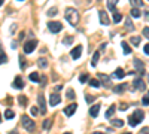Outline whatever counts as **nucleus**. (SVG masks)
Listing matches in <instances>:
<instances>
[{
  "label": "nucleus",
  "mask_w": 149,
  "mask_h": 134,
  "mask_svg": "<svg viewBox=\"0 0 149 134\" xmlns=\"http://www.w3.org/2000/svg\"><path fill=\"white\" fill-rule=\"evenodd\" d=\"M12 88H15V90H22L24 88V81L21 76H17L14 79V82H12Z\"/></svg>",
  "instance_id": "nucleus-13"
},
{
  "label": "nucleus",
  "mask_w": 149,
  "mask_h": 134,
  "mask_svg": "<svg viewBox=\"0 0 149 134\" xmlns=\"http://www.w3.org/2000/svg\"><path fill=\"white\" fill-rule=\"evenodd\" d=\"M36 46H37V40H30V42H26V43H24V52H26V54H31L34 49H36Z\"/></svg>",
  "instance_id": "nucleus-6"
},
{
  "label": "nucleus",
  "mask_w": 149,
  "mask_h": 134,
  "mask_svg": "<svg viewBox=\"0 0 149 134\" xmlns=\"http://www.w3.org/2000/svg\"><path fill=\"white\" fill-rule=\"evenodd\" d=\"M142 104H143V106H148V104H149V95H148V94H145V95H143V99H142Z\"/></svg>",
  "instance_id": "nucleus-40"
},
{
  "label": "nucleus",
  "mask_w": 149,
  "mask_h": 134,
  "mask_svg": "<svg viewBox=\"0 0 149 134\" xmlns=\"http://www.w3.org/2000/svg\"><path fill=\"white\" fill-rule=\"evenodd\" d=\"M143 118H145V113H143V110H134V113L128 118V124H130V127H136V125H139L142 121H143Z\"/></svg>",
  "instance_id": "nucleus-2"
},
{
  "label": "nucleus",
  "mask_w": 149,
  "mask_h": 134,
  "mask_svg": "<svg viewBox=\"0 0 149 134\" xmlns=\"http://www.w3.org/2000/svg\"><path fill=\"white\" fill-rule=\"evenodd\" d=\"M76 109H78V104H76V103H72V104H69V106L64 109V115H66V116H72V115H74V112H76Z\"/></svg>",
  "instance_id": "nucleus-11"
},
{
  "label": "nucleus",
  "mask_w": 149,
  "mask_h": 134,
  "mask_svg": "<svg viewBox=\"0 0 149 134\" xmlns=\"http://www.w3.org/2000/svg\"><path fill=\"white\" fill-rule=\"evenodd\" d=\"M98 18H100V22L103 24V26H107V24L110 22L109 15H107L106 10H100V12H98Z\"/></svg>",
  "instance_id": "nucleus-12"
},
{
  "label": "nucleus",
  "mask_w": 149,
  "mask_h": 134,
  "mask_svg": "<svg viewBox=\"0 0 149 134\" xmlns=\"http://www.w3.org/2000/svg\"><path fill=\"white\" fill-rule=\"evenodd\" d=\"M37 66H39L40 69H46V67H48V58L40 57L39 60H37Z\"/></svg>",
  "instance_id": "nucleus-19"
},
{
  "label": "nucleus",
  "mask_w": 149,
  "mask_h": 134,
  "mask_svg": "<svg viewBox=\"0 0 149 134\" xmlns=\"http://www.w3.org/2000/svg\"><path fill=\"white\" fill-rule=\"evenodd\" d=\"M118 2H119V0H107V9L112 10V12H115V10H116L115 6H116Z\"/></svg>",
  "instance_id": "nucleus-20"
},
{
  "label": "nucleus",
  "mask_w": 149,
  "mask_h": 134,
  "mask_svg": "<svg viewBox=\"0 0 149 134\" xmlns=\"http://www.w3.org/2000/svg\"><path fill=\"white\" fill-rule=\"evenodd\" d=\"M142 133H143V134H148V127H145V128H143V131H142Z\"/></svg>",
  "instance_id": "nucleus-49"
},
{
  "label": "nucleus",
  "mask_w": 149,
  "mask_h": 134,
  "mask_svg": "<svg viewBox=\"0 0 149 134\" xmlns=\"http://www.w3.org/2000/svg\"><path fill=\"white\" fill-rule=\"evenodd\" d=\"M131 43H133L134 46H137V45L140 43V37H139V36H134V37H131Z\"/></svg>",
  "instance_id": "nucleus-39"
},
{
  "label": "nucleus",
  "mask_w": 149,
  "mask_h": 134,
  "mask_svg": "<svg viewBox=\"0 0 149 134\" xmlns=\"http://www.w3.org/2000/svg\"><path fill=\"white\" fill-rule=\"evenodd\" d=\"M127 87H128L127 83H122V85H116V87H112V90H113L115 94H121L122 91H125V90H127Z\"/></svg>",
  "instance_id": "nucleus-17"
},
{
  "label": "nucleus",
  "mask_w": 149,
  "mask_h": 134,
  "mask_svg": "<svg viewBox=\"0 0 149 134\" xmlns=\"http://www.w3.org/2000/svg\"><path fill=\"white\" fill-rule=\"evenodd\" d=\"M121 46H122V51H124V54H125V55L131 54V48L128 46V43H127V42H122V43H121Z\"/></svg>",
  "instance_id": "nucleus-26"
},
{
  "label": "nucleus",
  "mask_w": 149,
  "mask_h": 134,
  "mask_svg": "<svg viewBox=\"0 0 149 134\" xmlns=\"http://www.w3.org/2000/svg\"><path fill=\"white\" fill-rule=\"evenodd\" d=\"M51 125H52V119H45L43 124H42V128L43 130H49V128H51Z\"/></svg>",
  "instance_id": "nucleus-29"
},
{
  "label": "nucleus",
  "mask_w": 149,
  "mask_h": 134,
  "mask_svg": "<svg viewBox=\"0 0 149 134\" xmlns=\"http://www.w3.org/2000/svg\"><path fill=\"white\" fill-rule=\"evenodd\" d=\"M119 109H121V110H127V109H128V104H125V103H122Z\"/></svg>",
  "instance_id": "nucleus-45"
},
{
  "label": "nucleus",
  "mask_w": 149,
  "mask_h": 134,
  "mask_svg": "<svg viewBox=\"0 0 149 134\" xmlns=\"http://www.w3.org/2000/svg\"><path fill=\"white\" fill-rule=\"evenodd\" d=\"M18 101H19V104H21V106H26V104L29 103V100H27V97H24V95H19V99H18Z\"/></svg>",
  "instance_id": "nucleus-36"
},
{
  "label": "nucleus",
  "mask_w": 149,
  "mask_h": 134,
  "mask_svg": "<svg viewBox=\"0 0 149 134\" xmlns=\"http://www.w3.org/2000/svg\"><path fill=\"white\" fill-rule=\"evenodd\" d=\"M124 134H131V133H124Z\"/></svg>",
  "instance_id": "nucleus-52"
},
{
  "label": "nucleus",
  "mask_w": 149,
  "mask_h": 134,
  "mask_svg": "<svg viewBox=\"0 0 149 134\" xmlns=\"http://www.w3.org/2000/svg\"><path fill=\"white\" fill-rule=\"evenodd\" d=\"M61 88H63V87H61V85H55V92H57V91H60Z\"/></svg>",
  "instance_id": "nucleus-47"
},
{
  "label": "nucleus",
  "mask_w": 149,
  "mask_h": 134,
  "mask_svg": "<svg viewBox=\"0 0 149 134\" xmlns=\"http://www.w3.org/2000/svg\"><path fill=\"white\" fill-rule=\"evenodd\" d=\"M98 58H100V52L97 51V52H94V54H93V60H91V66H93V67H95V66H97Z\"/></svg>",
  "instance_id": "nucleus-23"
},
{
  "label": "nucleus",
  "mask_w": 149,
  "mask_h": 134,
  "mask_svg": "<svg viewBox=\"0 0 149 134\" xmlns=\"http://www.w3.org/2000/svg\"><path fill=\"white\" fill-rule=\"evenodd\" d=\"M85 99H86V101H88V103H93L94 97H93V95H90V94H86V97H85Z\"/></svg>",
  "instance_id": "nucleus-43"
},
{
  "label": "nucleus",
  "mask_w": 149,
  "mask_h": 134,
  "mask_svg": "<svg viewBox=\"0 0 149 134\" xmlns=\"http://www.w3.org/2000/svg\"><path fill=\"white\" fill-rule=\"evenodd\" d=\"M18 58H19V67H21V69L24 70V69L27 67V61H26V60H24V57H22V55H19Z\"/></svg>",
  "instance_id": "nucleus-32"
},
{
  "label": "nucleus",
  "mask_w": 149,
  "mask_h": 134,
  "mask_svg": "<svg viewBox=\"0 0 149 134\" xmlns=\"http://www.w3.org/2000/svg\"><path fill=\"white\" fill-rule=\"evenodd\" d=\"M88 81H90V76L86 75V73H82V75L79 76V82L81 83H85V82H88Z\"/></svg>",
  "instance_id": "nucleus-31"
},
{
  "label": "nucleus",
  "mask_w": 149,
  "mask_h": 134,
  "mask_svg": "<svg viewBox=\"0 0 149 134\" xmlns=\"http://www.w3.org/2000/svg\"><path fill=\"white\" fill-rule=\"evenodd\" d=\"M124 76H125V72H124L122 69H116L113 72V78H118V79H122Z\"/></svg>",
  "instance_id": "nucleus-21"
},
{
  "label": "nucleus",
  "mask_w": 149,
  "mask_h": 134,
  "mask_svg": "<svg viewBox=\"0 0 149 134\" xmlns=\"http://www.w3.org/2000/svg\"><path fill=\"white\" fill-rule=\"evenodd\" d=\"M133 85H134V88H137L139 91H145L146 90V83L143 82L142 78H136L134 82H133Z\"/></svg>",
  "instance_id": "nucleus-9"
},
{
  "label": "nucleus",
  "mask_w": 149,
  "mask_h": 134,
  "mask_svg": "<svg viewBox=\"0 0 149 134\" xmlns=\"http://www.w3.org/2000/svg\"><path fill=\"white\" fill-rule=\"evenodd\" d=\"M133 64H134V67H136V70H137L139 73H140V75H145V64L140 61V60L139 58H134V61H133Z\"/></svg>",
  "instance_id": "nucleus-8"
},
{
  "label": "nucleus",
  "mask_w": 149,
  "mask_h": 134,
  "mask_svg": "<svg viewBox=\"0 0 149 134\" xmlns=\"http://www.w3.org/2000/svg\"><path fill=\"white\" fill-rule=\"evenodd\" d=\"M9 134H19L17 130H12V131H9Z\"/></svg>",
  "instance_id": "nucleus-48"
},
{
  "label": "nucleus",
  "mask_w": 149,
  "mask_h": 134,
  "mask_svg": "<svg viewBox=\"0 0 149 134\" xmlns=\"http://www.w3.org/2000/svg\"><path fill=\"white\" fill-rule=\"evenodd\" d=\"M31 115H33V116L39 115V107H37V106H33V107H31Z\"/></svg>",
  "instance_id": "nucleus-41"
},
{
  "label": "nucleus",
  "mask_w": 149,
  "mask_h": 134,
  "mask_svg": "<svg viewBox=\"0 0 149 134\" xmlns=\"http://www.w3.org/2000/svg\"><path fill=\"white\" fill-rule=\"evenodd\" d=\"M21 122H22V125H24V130H27V131H34V128H36V122L30 118V116H27V115H24L22 118H21Z\"/></svg>",
  "instance_id": "nucleus-3"
},
{
  "label": "nucleus",
  "mask_w": 149,
  "mask_h": 134,
  "mask_svg": "<svg viewBox=\"0 0 149 134\" xmlns=\"http://www.w3.org/2000/svg\"><path fill=\"white\" fill-rule=\"evenodd\" d=\"M90 87H93V88H100V82H98L97 79H90Z\"/></svg>",
  "instance_id": "nucleus-30"
},
{
  "label": "nucleus",
  "mask_w": 149,
  "mask_h": 134,
  "mask_svg": "<svg viewBox=\"0 0 149 134\" xmlns=\"http://www.w3.org/2000/svg\"><path fill=\"white\" fill-rule=\"evenodd\" d=\"M0 118H2V116H0Z\"/></svg>",
  "instance_id": "nucleus-55"
},
{
  "label": "nucleus",
  "mask_w": 149,
  "mask_h": 134,
  "mask_svg": "<svg viewBox=\"0 0 149 134\" xmlns=\"http://www.w3.org/2000/svg\"><path fill=\"white\" fill-rule=\"evenodd\" d=\"M121 21H122V15L119 14L118 10H115V12H113V22H115V24H119Z\"/></svg>",
  "instance_id": "nucleus-27"
},
{
  "label": "nucleus",
  "mask_w": 149,
  "mask_h": 134,
  "mask_svg": "<svg viewBox=\"0 0 149 134\" xmlns=\"http://www.w3.org/2000/svg\"><path fill=\"white\" fill-rule=\"evenodd\" d=\"M3 3H5V0H0V6H2Z\"/></svg>",
  "instance_id": "nucleus-50"
},
{
  "label": "nucleus",
  "mask_w": 149,
  "mask_h": 134,
  "mask_svg": "<svg viewBox=\"0 0 149 134\" xmlns=\"http://www.w3.org/2000/svg\"><path fill=\"white\" fill-rule=\"evenodd\" d=\"M93 134H103V133H93Z\"/></svg>",
  "instance_id": "nucleus-51"
},
{
  "label": "nucleus",
  "mask_w": 149,
  "mask_h": 134,
  "mask_svg": "<svg viewBox=\"0 0 149 134\" xmlns=\"http://www.w3.org/2000/svg\"><path fill=\"white\" fill-rule=\"evenodd\" d=\"M6 63H8V55L5 54L3 46H2V42H0V66H2V64H6Z\"/></svg>",
  "instance_id": "nucleus-16"
},
{
  "label": "nucleus",
  "mask_w": 149,
  "mask_h": 134,
  "mask_svg": "<svg viewBox=\"0 0 149 134\" xmlns=\"http://www.w3.org/2000/svg\"><path fill=\"white\" fill-rule=\"evenodd\" d=\"M143 36H145L146 39L149 37V27H145V28H143Z\"/></svg>",
  "instance_id": "nucleus-42"
},
{
  "label": "nucleus",
  "mask_w": 149,
  "mask_h": 134,
  "mask_svg": "<svg viewBox=\"0 0 149 134\" xmlns=\"http://www.w3.org/2000/svg\"><path fill=\"white\" fill-rule=\"evenodd\" d=\"M98 113H100V104H94V106H91V109H90V115H91V118H97Z\"/></svg>",
  "instance_id": "nucleus-15"
},
{
  "label": "nucleus",
  "mask_w": 149,
  "mask_h": 134,
  "mask_svg": "<svg viewBox=\"0 0 149 134\" xmlns=\"http://www.w3.org/2000/svg\"><path fill=\"white\" fill-rule=\"evenodd\" d=\"M57 14H58V9L57 8H51V9L48 10V17H55Z\"/></svg>",
  "instance_id": "nucleus-35"
},
{
  "label": "nucleus",
  "mask_w": 149,
  "mask_h": 134,
  "mask_svg": "<svg viewBox=\"0 0 149 134\" xmlns=\"http://www.w3.org/2000/svg\"><path fill=\"white\" fill-rule=\"evenodd\" d=\"M130 3L133 5V8H142L143 6V0H130Z\"/></svg>",
  "instance_id": "nucleus-28"
},
{
  "label": "nucleus",
  "mask_w": 149,
  "mask_h": 134,
  "mask_svg": "<svg viewBox=\"0 0 149 134\" xmlns=\"http://www.w3.org/2000/svg\"><path fill=\"white\" fill-rule=\"evenodd\" d=\"M97 81L100 82V87L103 85L104 88H112V78L110 76H106V75H103V73H98Z\"/></svg>",
  "instance_id": "nucleus-4"
},
{
  "label": "nucleus",
  "mask_w": 149,
  "mask_h": 134,
  "mask_svg": "<svg viewBox=\"0 0 149 134\" xmlns=\"http://www.w3.org/2000/svg\"><path fill=\"white\" fill-rule=\"evenodd\" d=\"M143 52H145L146 55H149V45H145V46H143Z\"/></svg>",
  "instance_id": "nucleus-44"
},
{
  "label": "nucleus",
  "mask_w": 149,
  "mask_h": 134,
  "mask_svg": "<svg viewBox=\"0 0 149 134\" xmlns=\"http://www.w3.org/2000/svg\"><path fill=\"white\" fill-rule=\"evenodd\" d=\"M81 54H82V46H81V45L74 46L73 49H72V52H70V55H72V58H73V60L81 58Z\"/></svg>",
  "instance_id": "nucleus-14"
},
{
  "label": "nucleus",
  "mask_w": 149,
  "mask_h": 134,
  "mask_svg": "<svg viewBox=\"0 0 149 134\" xmlns=\"http://www.w3.org/2000/svg\"><path fill=\"white\" fill-rule=\"evenodd\" d=\"M29 79H30L31 82H34V83H37V82H39V81H40V76H39V75H37V73H36V72H33V73H30V76H29Z\"/></svg>",
  "instance_id": "nucleus-25"
},
{
  "label": "nucleus",
  "mask_w": 149,
  "mask_h": 134,
  "mask_svg": "<svg viewBox=\"0 0 149 134\" xmlns=\"http://www.w3.org/2000/svg\"><path fill=\"white\" fill-rule=\"evenodd\" d=\"M14 116H15V113H14V110H10V109H8V110L5 112V118L6 119H12Z\"/></svg>",
  "instance_id": "nucleus-34"
},
{
  "label": "nucleus",
  "mask_w": 149,
  "mask_h": 134,
  "mask_svg": "<svg viewBox=\"0 0 149 134\" xmlns=\"http://www.w3.org/2000/svg\"><path fill=\"white\" fill-rule=\"evenodd\" d=\"M125 28H127V30H131V31L134 30V26L131 24V19H130V18H128V19H125Z\"/></svg>",
  "instance_id": "nucleus-37"
},
{
  "label": "nucleus",
  "mask_w": 149,
  "mask_h": 134,
  "mask_svg": "<svg viewBox=\"0 0 149 134\" xmlns=\"http://www.w3.org/2000/svg\"><path fill=\"white\" fill-rule=\"evenodd\" d=\"M64 17H66L67 22L70 24V26H73V27H76V26H78L79 18H81V17H79V12H78L76 9H73V8H67V9H66Z\"/></svg>",
  "instance_id": "nucleus-1"
},
{
  "label": "nucleus",
  "mask_w": 149,
  "mask_h": 134,
  "mask_svg": "<svg viewBox=\"0 0 149 134\" xmlns=\"http://www.w3.org/2000/svg\"><path fill=\"white\" fill-rule=\"evenodd\" d=\"M48 30L51 31L52 34H57L63 30V24L58 22V21H49L48 22Z\"/></svg>",
  "instance_id": "nucleus-5"
},
{
  "label": "nucleus",
  "mask_w": 149,
  "mask_h": 134,
  "mask_svg": "<svg viewBox=\"0 0 149 134\" xmlns=\"http://www.w3.org/2000/svg\"><path fill=\"white\" fill-rule=\"evenodd\" d=\"M74 97H76V94H74V90L69 88V90H67V99H69V100H73Z\"/></svg>",
  "instance_id": "nucleus-33"
},
{
  "label": "nucleus",
  "mask_w": 149,
  "mask_h": 134,
  "mask_svg": "<svg viewBox=\"0 0 149 134\" xmlns=\"http://www.w3.org/2000/svg\"><path fill=\"white\" fill-rule=\"evenodd\" d=\"M110 122H112V125L113 127H124V121L122 119H113V118H110Z\"/></svg>",
  "instance_id": "nucleus-22"
},
{
  "label": "nucleus",
  "mask_w": 149,
  "mask_h": 134,
  "mask_svg": "<svg viewBox=\"0 0 149 134\" xmlns=\"http://www.w3.org/2000/svg\"><path fill=\"white\" fill-rule=\"evenodd\" d=\"M130 14H131V17H133V18H139V17L142 15V12H140V9H137V8H131Z\"/></svg>",
  "instance_id": "nucleus-24"
},
{
  "label": "nucleus",
  "mask_w": 149,
  "mask_h": 134,
  "mask_svg": "<svg viewBox=\"0 0 149 134\" xmlns=\"http://www.w3.org/2000/svg\"><path fill=\"white\" fill-rule=\"evenodd\" d=\"M60 101H61V97H60V94L52 92L51 95H49V106H57Z\"/></svg>",
  "instance_id": "nucleus-10"
},
{
  "label": "nucleus",
  "mask_w": 149,
  "mask_h": 134,
  "mask_svg": "<svg viewBox=\"0 0 149 134\" xmlns=\"http://www.w3.org/2000/svg\"><path fill=\"white\" fill-rule=\"evenodd\" d=\"M64 134H72V133H64Z\"/></svg>",
  "instance_id": "nucleus-53"
},
{
  "label": "nucleus",
  "mask_w": 149,
  "mask_h": 134,
  "mask_svg": "<svg viewBox=\"0 0 149 134\" xmlns=\"http://www.w3.org/2000/svg\"><path fill=\"white\" fill-rule=\"evenodd\" d=\"M19 2H22V0H19Z\"/></svg>",
  "instance_id": "nucleus-54"
},
{
  "label": "nucleus",
  "mask_w": 149,
  "mask_h": 134,
  "mask_svg": "<svg viewBox=\"0 0 149 134\" xmlns=\"http://www.w3.org/2000/svg\"><path fill=\"white\" fill-rule=\"evenodd\" d=\"M37 101H39V106H40L39 112L45 115V113H46V103H45V95H43V94H39V95H37Z\"/></svg>",
  "instance_id": "nucleus-7"
},
{
  "label": "nucleus",
  "mask_w": 149,
  "mask_h": 134,
  "mask_svg": "<svg viewBox=\"0 0 149 134\" xmlns=\"http://www.w3.org/2000/svg\"><path fill=\"white\" fill-rule=\"evenodd\" d=\"M40 81H42V82H40V85H42V87H45V85H46V76H43Z\"/></svg>",
  "instance_id": "nucleus-46"
},
{
  "label": "nucleus",
  "mask_w": 149,
  "mask_h": 134,
  "mask_svg": "<svg viewBox=\"0 0 149 134\" xmlns=\"http://www.w3.org/2000/svg\"><path fill=\"white\" fill-rule=\"evenodd\" d=\"M63 43H64V45H72V43H73V36H67V37H64Z\"/></svg>",
  "instance_id": "nucleus-38"
},
{
  "label": "nucleus",
  "mask_w": 149,
  "mask_h": 134,
  "mask_svg": "<svg viewBox=\"0 0 149 134\" xmlns=\"http://www.w3.org/2000/svg\"><path fill=\"white\" fill-rule=\"evenodd\" d=\"M115 112H116V106H115V104H112V106H110V107L107 109V110H106V113H104V116L110 119L112 116H113V113H115Z\"/></svg>",
  "instance_id": "nucleus-18"
}]
</instances>
